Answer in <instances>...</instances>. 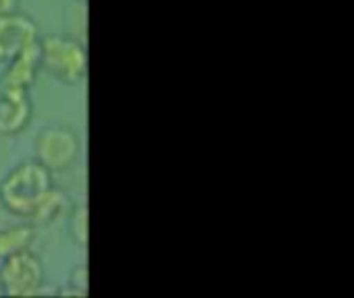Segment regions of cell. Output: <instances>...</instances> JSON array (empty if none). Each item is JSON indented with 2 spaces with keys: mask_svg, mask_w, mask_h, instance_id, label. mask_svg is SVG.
I'll return each instance as SVG.
<instances>
[{
  "mask_svg": "<svg viewBox=\"0 0 354 298\" xmlns=\"http://www.w3.org/2000/svg\"><path fill=\"white\" fill-rule=\"evenodd\" d=\"M54 189V174L37 160L17 164L0 183V205L29 224L50 191Z\"/></svg>",
  "mask_w": 354,
  "mask_h": 298,
  "instance_id": "obj_1",
  "label": "cell"
},
{
  "mask_svg": "<svg viewBox=\"0 0 354 298\" xmlns=\"http://www.w3.org/2000/svg\"><path fill=\"white\" fill-rule=\"evenodd\" d=\"M39 64L62 85H79L87 75V50L73 35L39 37Z\"/></svg>",
  "mask_w": 354,
  "mask_h": 298,
  "instance_id": "obj_2",
  "label": "cell"
},
{
  "mask_svg": "<svg viewBox=\"0 0 354 298\" xmlns=\"http://www.w3.org/2000/svg\"><path fill=\"white\" fill-rule=\"evenodd\" d=\"M33 149L35 160L41 166H46L52 174H56L68 170L77 162L81 153V139L71 127L48 124L37 133Z\"/></svg>",
  "mask_w": 354,
  "mask_h": 298,
  "instance_id": "obj_3",
  "label": "cell"
},
{
  "mask_svg": "<svg viewBox=\"0 0 354 298\" xmlns=\"http://www.w3.org/2000/svg\"><path fill=\"white\" fill-rule=\"evenodd\" d=\"M44 266L41 259L25 249L17 255L2 259L0 266V292L12 298H25L39 295L44 286Z\"/></svg>",
  "mask_w": 354,
  "mask_h": 298,
  "instance_id": "obj_4",
  "label": "cell"
},
{
  "mask_svg": "<svg viewBox=\"0 0 354 298\" xmlns=\"http://www.w3.org/2000/svg\"><path fill=\"white\" fill-rule=\"evenodd\" d=\"M37 39L39 27L27 12L17 10L0 17V62H8Z\"/></svg>",
  "mask_w": 354,
  "mask_h": 298,
  "instance_id": "obj_5",
  "label": "cell"
},
{
  "mask_svg": "<svg viewBox=\"0 0 354 298\" xmlns=\"http://www.w3.org/2000/svg\"><path fill=\"white\" fill-rule=\"evenodd\" d=\"M33 118V104L27 89L0 91V135L15 137L23 133Z\"/></svg>",
  "mask_w": 354,
  "mask_h": 298,
  "instance_id": "obj_6",
  "label": "cell"
},
{
  "mask_svg": "<svg viewBox=\"0 0 354 298\" xmlns=\"http://www.w3.org/2000/svg\"><path fill=\"white\" fill-rule=\"evenodd\" d=\"M6 71L2 73V89H27L35 83L41 64H39V39L19 52L15 58L6 62Z\"/></svg>",
  "mask_w": 354,
  "mask_h": 298,
  "instance_id": "obj_7",
  "label": "cell"
},
{
  "mask_svg": "<svg viewBox=\"0 0 354 298\" xmlns=\"http://www.w3.org/2000/svg\"><path fill=\"white\" fill-rule=\"evenodd\" d=\"M33 239H35V230H33V224L29 222L2 228L0 230V259H6L25 249H31Z\"/></svg>",
  "mask_w": 354,
  "mask_h": 298,
  "instance_id": "obj_8",
  "label": "cell"
},
{
  "mask_svg": "<svg viewBox=\"0 0 354 298\" xmlns=\"http://www.w3.org/2000/svg\"><path fill=\"white\" fill-rule=\"evenodd\" d=\"M66 209V195L60 191V189H52L50 195L46 197V201L41 203V207L37 209L35 218H33V224H50L52 220H56L62 212Z\"/></svg>",
  "mask_w": 354,
  "mask_h": 298,
  "instance_id": "obj_9",
  "label": "cell"
},
{
  "mask_svg": "<svg viewBox=\"0 0 354 298\" xmlns=\"http://www.w3.org/2000/svg\"><path fill=\"white\" fill-rule=\"evenodd\" d=\"M68 234L73 239V243L81 249L87 247V239H89V224H87V205L79 203L71 209V218H68Z\"/></svg>",
  "mask_w": 354,
  "mask_h": 298,
  "instance_id": "obj_10",
  "label": "cell"
},
{
  "mask_svg": "<svg viewBox=\"0 0 354 298\" xmlns=\"http://www.w3.org/2000/svg\"><path fill=\"white\" fill-rule=\"evenodd\" d=\"M73 286V295L77 297H85L89 292V278H87V268L85 266H79L77 270H73L71 274V282Z\"/></svg>",
  "mask_w": 354,
  "mask_h": 298,
  "instance_id": "obj_11",
  "label": "cell"
},
{
  "mask_svg": "<svg viewBox=\"0 0 354 298\" xmlns=\"http://www.w3.org/2000/svg\"><path fill=\"white\" fill-rule=\"evenodd\" d=\"M19 0H0V17H6L10 12H17L19 10Z\"/></svg>",
  "mask_w": 354,
  "mask_h": 298,
  "instance_id": "obj_12",
  "label": "cell"
},
{
  "mask_svg": "<svg viewBox=\"0 0 354 298\" xmlns=\"http://www.w3.org/2000/svg\"><path fill=\"white\" fill-rule=\"evenodd\" d=\"M77 2H79V4H85V2H87V0H77Z\"/></svg>",
  "mask_w": 354,
  "mask_h": 298,
  "instance_id": "obj_13",
  "label": "cell"
}]
</instances>
